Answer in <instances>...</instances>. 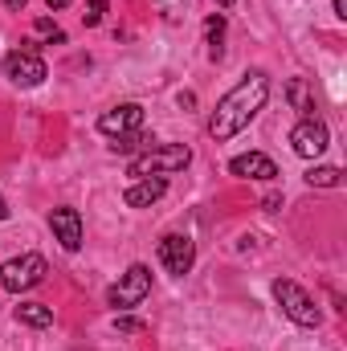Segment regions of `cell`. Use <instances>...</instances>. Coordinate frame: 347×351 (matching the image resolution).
I'll return each instance as SVG.
<instances>
[{"label":"cell","instance_id":"1","mask_svg":"<svg viewBox=\"0 0 347 351\" xmlns=\"http://www.w3.org/2000/svg\"><path fill=\"white\" fill-rule=\"evenodd\" d=\"M265 98H270V78H265L261 70H250L237 86L217 102V110H213V119H208V135H213L217 143L233 139L237 131H246V127L254 123V114L265 106Z\"/></svg>","mask_w":347,"mask_h":351},{"label":"cell","instance_id":"2","mask_svg":"<svg viewBox=\"0 0 347 351\" xmlns=\"http://www.w3.org/2000/svg\"><path fill=\"white\" fill-rule=\"evenodd\" d=\"M188 160H192V152H188L184 143L147 147V152H139V156L127 164V176H135V180H147V176H168V172H180V168H188Z\"/></svg>","mask_w":347,"mask_h":351},{"label":"cell","instance_id":"3","mask_svg":"<svg viewBox=\"0 0 347 351\" xmlns=\"http://www.w3.org/2000/svg\"><path fill=\"white\" fill-rule=\"evenodd\" d=\"M274 298H278V306L286 311L290 323H298V327H319V323H323V311L315 306V298H311L298 282L278 278V282H274Z\"/></svg>","mask_w":347,"mask_h":351},{"label":"cell","instance_id":"4","mask_svg":"<svg viewBox=\"0 0 347 351\" xmlns=\"http://www.w3.org/2000/svg\"><path fill=\"white\" fill-rule=\"evenodd\" d=\"M45 274H49V265H45L41 254H21V258H8V262L0 265V286H4L8 294H21V290L41 286Z\"/></svg>","mask_w":347,"mask_h":351},{"label":"cell","instance_id":"5","mask_svg":"<svg viewBox=\"0 0 347 351\" xmlns=\"http://www.w3.org/2000/svg\"><path fill=\"white\" fill-rule=\"evenodd\" d=\"M147 290H152V269L147 265H131L115 286H110V294H106V302L115 306V311H131V306H139L143 298H147Z\"/></svg>","mask_w":347,"mask_h":351},{"label":"cell","instance_id":"6","mask_svg":"<svg viewBox=\"0 0 347 351\" xmlns=\"http://www.w3.org/2000/svg\"><path fill=\"white\" fill-rule=\"evenodd\" d=\"M4 78L8 82H16V86H41L45 82V62L37 58V49H12L8 58H4Z\"/></svg>","mask_w":347,"mask_h":351},{"label":"cell","instance_id":"7","mask_svg":"<svg viewBox=\"0 0 347 351\" xmlns=\"http://www.w3.org/2000/svg\"><path fill=\"white\" fill-rule=\"evenodd\" d=\"M327 143H331V135H327V123H323V119H302V123L290 131V147H294V156H302V160H319V156L327 152Z\"/></svg>","mask_w":347,"mask_h":351},{"label":"cell","instance_id":"8","mask_svg":"<svg viewBox=\"0 0 347 351\" xmlns=\"http://www.w3.org/2000/svg\"><path fill=\"white\" fill-rule=\"evenodd\" d=\"M160 262L168 265V274L184 278V274L192 269V262H196V245H192L184 233H168V237L160 241Z\"/></svg>","mask_w":347,"mask_h":351},{"label":"cell","instance_id":"9","mask_svg":"<svg viewBox=\"0 0 347 351\" xmlns=\"http://www.w3.org/2000/svg\"><path fill=\"white\" fill-rule=\"evenodd\" d=\"M139 127H143V106L139 102H123V106H115L98 119V131L110 135V139H119L127 131H139Z\"/></svg>","mask_w":347,"mask_h":351},{"label":"cell","instance_id":"10","mask_svg":"<svg viewBox=\"0 0 347 351\" xmlns=\"http://www.w3.org/2000/svg\"><path fill=\"white\" fill-rule=\"evenodd\" d=\"M49 229H53V237L62 241V250H82V217H78V208H53L49 213Z\"/></svg>","mask_w":347,"mask_h":351},{"label":"cell","instance_id":"11","mask_svg":"<svg viewBox=\"0 0 347 351\" xmlns=\"http://www.w3.org/2000/svg\"><path fill=\"white\" fill-rule=\"evenodd\" d=\"M229 172L241 176V180H274V176H278V168H274V160H270V156L250 152V156H237V160L229 164Z\"/></svg>","mask_w":347,"mask_h":351},{"label":"cell","instance_id":"12","mask_svg":"<svg viewBox=\"0 0 347 351\" xmlns=\"http://www.w3.org/2000/svg\"><path fill=\"white\" fill-rule=\"evenodd\" d=\"M164 192H168V180H164V176H156V180L147 176V180H135V184L127 188V196H123V200H127L131 208H147V204H156Z\"/></svg>","mask_w":347,"mask_h":351},{"label":"cell","instance_id":"13","mask_svg":"<svg viewBox=\"0 0 347 351\" xmlns=\"http://www.w3.org/2000/svg\"><path fill=\"white\" fill-rule=\"evenodd\" d=\"M286 98H290V106H294L302 119H315L319 102H315V90H311L307 78H290V82H286Z\"/></svg>","mask_w":347,"mask_h":351},{"label":"cell","instance_id":"14","mask_svg":"<svg viewBox=\"0 0 347 351\" xmlns=\"http://www.w3.org/2000/svg\"><path fill=\"white\" fill-rule=\"evenodd\" d=\"M16 319L29 323V327H49V323H53V311H49L45 302H21V306H16Z\"/></svg>","mask_w":347,"mask_h":351},{"label":"cell","instance_id":"15","mask_svg":"<svg viewBox=\"0 0 347 351\" xmlns=\"http://www.w3.org/2000/svg\"><path fill=\"white\" fill-rule=\"evenodd\" d=\"M110 147L127 156V152H147V147H156V139H152V135H143V131H127V135H119Z\"/></svg>","mask_w":347,"mask_h":351},{"label":"cell","instance_id":"16","mask_svg":"<svg viewBox=\"0 0 347 351\" xmlns=\"http://www.w3.org/2000/svg\"><path fill=\"white\" fill-rule=\"evenodd\" d=\"M307 184L311 188H339L344 184V172L339 168H311L307 172Z\"/></svg>","mask_w":347,"mask_h":351},{"label":"cell","instance_id":"17","mask_svg":"<svg viewBox=\"0 0 347 351\" xmlns=\"http://www.w3.org/2000/svg\"><path fill=\"white\" fill-rule=\"evenodd\" d=\"M204 37H208V53L221 58V37H225V16H221V12L204 21Z\"/></svg>","mask_w":347,"mask_h":351},{"label":"cell","instance_id":"18","mask_svg":"<svg viewBox=\"0 0 347 351\" xmlns=\"http://www.w3.org/2000/svg\"><path fill=\"white\" fill-rule=\"evenodd\" d=\"M37 33H41V37H49V41H66V33H62L53 21H45V16H37Z\"/></svg>","mask_w":347,"mask_h":351},{"label":"cell","instance_id":"19","mask_svg":"<svg viewBox=\"0 0 347 351\" xmlns=\"http://www.w3.org/2000/svg\"><path fill=\"white\" fill-rule=\"evenodd\" d=\"M102 12H106V0H90L86 12H82V21H86V25H98V21H102Z\"/></svg>","mask_w":347,"mask_h":351},{"label":"cell","instance_id":"20","mask_svg":"<svg viewBox=\"0 0 347 351\" xmlns=\"http://www.w3.org/2000/svg\"><path fill=\"white\" fill-rule=\"evenodd\" d=\"M335 16H344L347 21V0H335Z\"/></svg>","mask_w":347,"mask_h":351},{"label":"cell","instance_id":"21","mask_svg":"<svg viewBox=\"0 0 347 351\" xmlns=\"http://www.w3.org/2000/svg\"><path fill=\"white\" fill-rule=\"evenodd\" d=\"M49 8H70V0H45Z\"/></svg>","mask_w":347,"mask_h":351},{"label":"cell","instance_id":"22","mask_svg":"<svg viewBox=\"0 0 347 351\" xmlns=\"http://www.w3.org/2000/svg\"><path fill=\"white\" fill-rule=\"evenodd\" d=\"M0 221H8V200L0 196Z\"/></svg>","mask_w":347,"mask_h":351},{"label":"cell","instance_id":"23","mask_svg":"<svg viewBox=\"0 0 347 351\" xmlns=\"http://www.w3.org/2000/svg\"><path fill=\"white\" fill-rule=\"evenodd\" d=\"M4 4H8V8H25V0H4Z\"/></svg>","mask_w":347,"mask_h":351},{"label":"cell","instance_id":"24","mask_svg":"<svg viewBox=\"0 0 347 351\" xmlns=\"http://www.w3.org/2000/svg\"><path fill=\"white\" fill-rule=\"evenodd\" d=\"M217 4H221V8H229V4H233V0H217Z\"/></svg>","mask_w":347,"mask_h":351}]
</instances>
